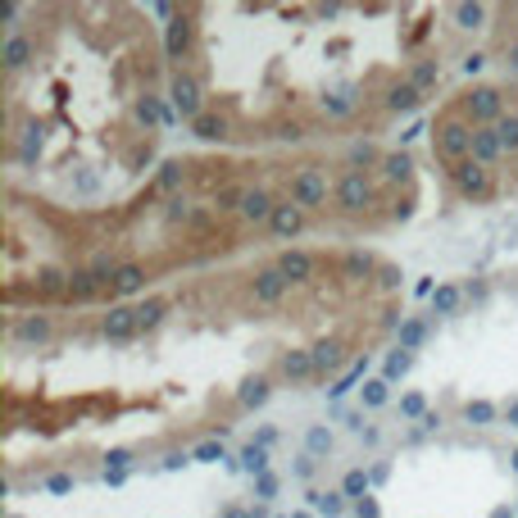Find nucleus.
Returning <instances> with one entry per match:
<instances>
[{
  "mask_svg": "<svg viewBox=\"0 0 518 518\" xmlns=\"http://www.w3.org/2000/svg\"><path fill=\"white\" fill-rule=\"evenodd\" d=\"M432 155L441 168H455L473 155V123L459 114V110H446L436 123H432Z\"/></svg>",
  "mask_w": 518,
  "mask_h": 518,
  "instance_id": "1",
  "label": "nucleus"
},
{
  "mask_svg": "<svg viewBox=\"0 0 518 518\" xmlns=\"http://www.w3.org/2000/svg\"><path fill=\"white\" fill-rule=\"evenodd\" d=\"M378 182L369 177V173H360V168H346L341 177H337V191H332V209L337 214H346V218H360V214H369L373 205H378Z\"/></svg>",
  "mask_w": 518,
  "mask_h": 518,
  "instance_id": "2",
  "label": "nucleus"
},
{
  "mask_svg": "<svg viewBox=\"0 0 518 518\" xmlns=\"http://www.w3.org/2000/svg\"><path fill=\"white\" fill-rule=\"evenodd\" d=\"M455 110L473 123V128H495L509 110H504V91L500 87H468L459 101H455Z\"/></svg>",
  "mask_w": 518,
  "mask_h": 518,
  "instance_id": "3",
  "label": "nucleus"
},
{
  "mask_svg": "<svg viewBox=\"0 0 518 518\" xmlns=\"http://www.w3.org/2000/svg\"><path fill=\"white\" fill-rule=\"evenodd\" d=\"M328 191H337V187H328V168L323 164H305V168H296L287 177V200L296 209H323Z\"/></svg>",
  "mask_w": 518,
  "mask_h": 518,
  "instance_id": "4",
  "label": "nucleus"
},
{
  "mask_svg": "<svg viewBox=\"0 0 518 518\" xmlns=\"http://www.w3.org/2000/svg\"><path fill=\"white\" fill-rule=\"evenodd\" d=\"M446 177H450V187H455V196L459 200H491L500 187H495V168H486V164H477V159H464V164H455V168H446Z\"/></svg>",
  "mask_w": 518,
  "mask_h": 518,
  "instance_id": "5",
  "label": "nucleus"
},
{
  "mask_svg": "<svg viewBox=\"0 0 518 518\" xmlns=\"http://www.w3.org/2000/svg\"><path fill=\"white\" fill-rule=\"evenodd\" d=\"M196 33H200L196 10H177L173 24H168V33H164V55H168L173 64H196V60H200V42H196Z\"/></svg>",
  "mask_w": 518,
  "mask_h": 518,
  "instance_id": "6",
  "label": "nucleus"
},
{
  "mask_svg": "<svg viewBox=\"0 0 518 518\" xmlns=\"http://www.w3.org/2000/svg\"><path fill=\"white\" fill-rule=\"evenodd\" d=\"M168 101H173V114H177V119L196 123V119L205 114V87H200V78L187 73V69H173V78H168Z\"/></svg>",
  "mask_w": 518,
  "mask_h": 518,
  "instance_id": "7",
  "label": "nucleus"
},
{
  "mask_svg": "<svg viewBox=\"0 0 518 518\" xmlns=\"http://www.w3.org/2000/svg\"><path fill=\"white\" fill-rule=\"evenodd\" d=\"M191 168H196L191 159H164V164H159V173H155V182L141 191V205H146V200H155V196H173V191H182V182L191 177Z\"/></svg>",
  "mask_w": 518,
  "mask_h": 518,
  "instance_id": "8",
  "label": "nucleus"
},
{
  "mask_svg": "<svg viewBox=\"0 0 518 518\" xmlns=\"http://www.w3.org/2000/svg\"><path fill=\"white\" fill-rule=\"evenodd\" d=\"M314 350V369H319V382H328V378H337L346 364H350V341H341V337H323L319 346H310Z\"/></svg>",
  "mask_w": 518,
  "mask_h": 518,
  "instance_id": "9",
  "label": "nucleus"
},
{
  "mask_svg": "<svg viewBox=\"0 0 518 518\" xmlns=\"http://www.w3.org/2000/svg\"><path fill=\"white\" fill-rule=\"evenodd\" d=\"M287 292H292V283H287L278 269H259V273H250V301H254V305H283Z\"/></svg>",
  "mask_w": 518,
  "mask_h": 518,
  "instance_id": "10",
  "label": "nucleus"
},
{
  "mask_svg": "<svg viewBox=\"0 0 518 518\" xmlns=\"http://www.w3.org/2000/svg\"><path fill=\"white\" fill-rule=\"evenodd\" d=\"M273 269H278V273H283V278L296 287V283H310V278L319 273V259H314L310 250H283Z\"/></svg>",
  "mask_w": 518,
  "mask_h": 518,
  "instance_id": "11",
  "label": "nucleus"
},
{
  "mask_svg": "<svg viewBox=\"0 0 518 518\" xmlns=\"http://www.w3.org/2000/svg\"><path fill=\"white\" fill-rule=\"evenodd\" d=\"M33 51H37V46H33V37H28L24 28H14V33L5 37V51H0V60H5V82L19 78V69L33 60Z\"/></svg>",
  "mask_w": 518,
  "mask_h": 518,
  "instance_id": "12",
  "label": "nucleus"
},
{
  "mask_svg": "<svg viewBox=\"0 0 518 518\" xmlns=\"http://www.w3.org/2000/svg\"><path fill=\"white\" fill-rule=\"evenodd\" d=\"M101 332H105L110 341H132V337H137V310H132V305H110Z\"/></svg>",
  "mask_w": 518,
  "mask_h": 518,
  "instance_id": "13",
  "label": "nucleus"
},
{
  "mask_svg": "<svg viewBox=\"0 0 518 518\" xmlns=\"http://www.w3.org/2000/svg\"><path fill=\"white\" fill-rule=\"evenodd\" d=\"M10 341L46 346V341H51V319H46V314H19V319L10 323Z\"/></svg>",
  "mask_w": 518,
  "mask_h": 518,
  "instance_id": "14",
  "label": "nucleus"
},
{
  "mask_svg": "<svg viewBox=\"0 0 518 518\" xmlns=\"http://www.w3.org/2000/svg\"><path fill=\"white\" fill-rule=\"evenodd\" d=\"M273 209H278V200L264 187H245V196H241V218L245 223H269Z\"/></svg>",
  "mask_w": 518,
  "mask_h": 518,
  "instance_id": "15",
  "label": "nucleus"
},
{
  "mask_svg": "<svg viewBox=\"0 0 518 518\" xmlns=\"http://www.w3.org/2000/svg\"><path fill=\"white\" fill-rule=\"evenodd\" d=\"M301 227H305V209H296L292 200H278V209H273V218H269V232H273L278 241H292Z\"/></svg>",
  "mask_w": 518,
  "mask_h": 518,
  "instance_id": "16",
  "label": "nucleus"
},
{
  "mask_svg": "<svg viewBox=\"0 0 518 518\" xmlns=\"http://www.w3.org/2000/svg\"><path fill=\"white\" fill-rule=\"evenodd\" d=\"M278 373H283L287 382H319L314 350H287V355H283V364H278Z\"/></svg>",
  "mask_w": 518,
  "mask_h": 518,
  "instance_id": "17",
  "label": "nucleus"
},
{
  "mask_svg": "<svg viewBox=\"0 0 518 518\" xmlns=\"http://www.w3.org/2000/svg\"><path fill=\"white\" fill-rule=\"evenodd\" d=\"M382 105H387V114H414V110L423 105V91L405 78V82H391V87H387V101H382Z\"/></svg>",
  "mask_w": 518,
  "mask_h": 518,
  "instance_id": "18",
  "label": "nucleus"
},
{
  "mask_svg": "<svg viewBox=\"0 0 518 518\" xmlns=\"http://www.w3.org/2000/svg\"><path fill=\"white\" fill-rule=\"evenodd\" d=\"M191 132L205 137V141H227V137H232V114H227V110H205V114L191 123Z\"/></svg>",
  "mask_w": 518,
  "mask_h": 518,
  "instance_id": "19",
  "label": "nucleus"
},
{
  "mask_svg": "<svg viewBox=\"0 0 518 518\" xmlns=\"http://www.w3.org/2000/svg\"><path fill=\"white\" fill-rule=\"evenodd\" d=\"M468 159H477V164H500L504 159V146H500V137H495V128H473V155Z\"/></svg>",
  "mask_w": 518,
  "mask_h": 518,
  "instance_id": "20",
  "label": "nucleus"
},
{
  "mask_svg": "<svg viewBox=\"0 0 518 518\" xmlns=\"http://www.w3.org/2000/svg\"><path fill=\"white\" fill-rule=\"evenodd\" d=\"M378 173H382V182H405V187H414V159L405 155V150H387L382 155V164H378Z\"/></svg>",
  "mask_w": 518,
  "mask_h": 518,
  "instance_id": "21",
  "label": "nucleus"
},
{
  "mask_svg": "<svg viewBox=\"0 0 518 518\" xmlns=\"http://www.w3.org/2000/svg\"><path fill=\"white\" fill-rule=\"evenodd\" d=\"M378 269H382V264H378L369 250H350V254L341 259V278H346V283H369V278H378Z\"/></svg>",
  "mask_w": 518,
  "mask_h": 518,
  "instance_id": "22",
  "label": "nucleus"
},
{
  "mask_svg": "<svg viewBox=\"0 0 518 518\" xmlns=\"http://www.w3.org/2000/svg\"><path fill=\"white\" fill-rule=\"evenodd\" d=\"M146 278H150L146 264L128 259V264H119V273H114V292H110V296H114V301H119V296H137V292L146 287Z\"/></svg>",
  "mask_w": 518,
  "mask_h": 518,
  "instance_id": "23",
  "label": "nucleus"
},
{
  "mask_svg": "<svg viewBox=\"0 0 518 518\" xmlns=\"http://www.w3.org/2000/svg\"><path fill=\"white\" fill-rule=\"evenodd\" d=\"M269 396H273L269 373H250V378L241 382V391H236V405H241V409H254V405H264Z\"/></svg>",
  "mask_w": 518,
  "mask_h": 518,
  "instance_id": "24",
  "label": "nucleus"
},
{
  "mask_svg": "<svg viewBox=\"0 0 518 518\" xmlns=\"http://www.w3.org/2000/svg\"><path fill=\"white\" fill-rule=\"evenodd\" d=\"M91 296H105V292H101V283H96V278H91L87 269H78V273L69 278V292H64V305H87Z\"/></svg>",
  "mask_w": 518,
  "mask_h": 518,
  "instance_id": "25",
  "label": "nucleus"
},
{
  "mask_svg": "<svg viewBox=\"0 0 518 518\" xmlns=\"http://www.w3.org/2000/svg\"><path fill=\"white\" fill-rule=\"evenodd\" d=\"M427 332H432L427 319H405V323L396 328V350H409V355H414V350L427 341Z\"/></svg>",
  "mask_w": 518,
  "mask_h": 518,
  "instance_id": "26",
  "label": "nucleus"
},
{
  "mask_svg": "<svg viewBox=\"0 0 518 518\" xmlns=\"http://www.w3.org/2000/svg\"><path fill=\"white\" fill-rule=\"evenodd\" d=\"M459 301H464V287H459V283H441V287L432 292V314L446 319V314L459 310Z\"/></svg>",
  "mask_w": 518,
  "mask_h": 518,
  "instance_id": "27",
  "label": "nucleus"
},
{
  "mask_svg": "<svg viewBox=\"0 0 518 518\" xmlns=\"http://www.w3.org/2000/svg\"><path fill=\"white\" fill-rule=\"evenodd\" d=\"M409 82H414V87L427 96V91L441 82V60H418V64L409 69Z\"/></svg>",
  "mask_w": 518,
  "mask_h": 518,
  "instance_id": "28",
  "label": "nucleus"
},
{
  "mask_svg": "<svg viewBox=\"0 0 518 518\" xmlns=\"http://www.w3.org/2000/svg\"><path fill=\"white\" fill-rule=\"evenodd\" d=\"M164 314H168V301H146V305H137V332H155V328L164 323Z\"/></svg>",
  "mask_w": 518,
  "mask_h": 518,
  "instance_id": "29",
  "label": "nucleus"
},
{
  "mask_svg": "<svg viewBox=\"0 0 518 518\" xmlns=\"http://www.w3.org/2000/svg\"><path fill=\"white\" fill-rule=\"evenodd\" d=\"M346 159H350V168H360V173H369L373 164H382V150H378L373 141H355Z\"/></svg>",
  "mask_w": 518,
  "mask_h": 518,
  "instance_id": "30",
  "label": "nucleus"
},
{
  "mask_svg": "<svg viewBox=\"0 0 518 518\" xmlns=\"http://www.w3.org/2000/svg\"><path fill=\"white\" fill-rule=\"evenodd\" d=\"M241 468H250L254 477H264V473H269V446H259V441H250V446L241 450Z\"/></svg>",
  "mask_w": 518,
  "mask_h": 518,
  "instance_id": "31",
  "label": "nucleus"
},
{
  "mask_svg": "<svg viewBox=\"0 0 518 518\" xmlns=\"http://www.w3.org/2000/svg\"><path fill=\"white\" fill-rule=\"evenodd\" d=\"M310 504H314L319 513L337 518V513L346 509V491H310Z\"/></svg>",
  "mask_w": 518,
  "mask_h": 518,
  "instance_id": "32",
  "label": "nucleus"
},
{
  "mask_svg": "<svg viewBox=\"0 0 518 518\" xmlns=\"http://www.w3.org/2000/svg\"><path fill=\"white\" fill-rule=\"evenodd\" d=\"M369 486H373V473H364V468H350V473L341 477V491H346L350 500H364Z\"/></svg>",
  "mask_w": 518,
  "mask_h": 518,
  "instance_id": "33",
  "label": "nucleus"
},
{
  "mask_svg": "<svg viewBox=\"0 0 518 518\" xmlns=\"http://www.w3.org/2000/svg\"><path fill=\"white\" fill-rule=\"evenodd\" d=\"M495 137H500L504 155H518V114H513V110H509V114L495 123Z\"/></svg>",
  "mask_w": 518,
  "mask_h": 518,
  "instance_id": "34",
  "label": "nucleus"
},
{
  "mask_svg": "<svg viewBox=\"0 0 518 518\" xmlns=\"http://www.w3.org/2000/svg\"><path fill=\"white\" fill-rule=\"evenodd\" d=\"M495 414H500V409H495L491 400H468V405H464V418H468L473 427H486V423H495Z\"/></svg>",
  "mask_w": 518,
  "mask_h": 518,
  "instance_id": "35",
  "label": "nucleus"
},
{
  "mask_svg": "<svg viewBox=\"0 0 518 518\" xmlns=\"http://www.w3.org/2000/svg\"><path fill=\"white\" fill-rule=\"evenodd\" d=\"M409 364H414V355H409V350H391V355H387V364H382V378H387V382H396V378H405V373H409Z\"/></svg>",
  "mask_w": 518,
  "mask_h": 518,
  "instance_id": "36",
  "label": "nucleus"
},
{
  "mask_svg": "<svg viewBox=\"0 0 518 518\" xmlns=\"http://www.w3.org/2000/svg\"><path fill=\"white\" fill-rule=\"evenodd\" d=\"M305 450H310L314 459H319V455H328V450H332V432H328L323 423H314V427L305 432Z\"/></svg>",
  "mask_w": 518,
  "mask_h": 518,
  "instance_id": "37",
  "label": "nucleus"
},
{
  "mask_svg": "<svg viewBox=\"0 0 518 518\" xmlns=\"http://www.w3.org/2000/svg\"><path fill=\"white\" fill-rule=\"evenodd\" d=\"M387 387H391L387 378H373V382H364V405H369V409H382V405L391 400V391H387Z\"/></svg>",
  "mask_w": 518,
  "mask_h": 518,
  "instance_id": "38",
  "label": "nucleus"
},
{
  "mask_svg": "<svg viewBox=\"0 0 518 518\" xmlns=\"http://www.w3.org/2000/svg\"><path fill=\"white\" fill-rule=\"evenodd\" d=\"M423 414H427V396H423V391H409V396L400 400V418H418V423H423Z\"/></svg>",
  "mask_w": 518,
  "mask_h": 518,
  "instance_id": "39",
  "label": "nucleus"
},
{
  "mask_svg": "<svg viewBox=\"0 0 518 518\" xmlns=\"http://www.w3.org/2000/svg\"><path fill=\"white\" fill-rule=\"evenodd\" d=\"M455 19H459V28H482L486 5H455Z\"/></svg>",
  "mask_w": 518,
  "mask_h": 518,
  "instance_id": "40",
  "label": "nucleus"
},
{
  "mask_svg": "<svg viewBox=\"0 0 518 518\" xmlns=\"http://www.w3.org/2000/svg\"><path fill=\"white\" fill-rule=\"evenodd\" d=\"M196 459H200V464H218V459H223V441H200V446H196Z\"/></svg>",
  "mask_w": 518,
  "mask_h": 518,
  "instance_id": "41",
  "label": "nucleus"
},
{
  "mask_svg": "<svg viewBox=\"0 0 518 518\" xmlns=\"http://www.w3.org/2000/svg\"><path fill=\"white\" fill-rule=\"evenodd\" d=\"M254 495H259V500H273V495H278V477H273V473L254 477Z\"/></svg>",
  "mask_w": 518,
  "mask_h": 518,
  "instance_id": "42",
  "label": "nucleus"
},
{
  "mask_svg": "<svg viewBox=\"0 0 518 518\" xmlns=\"http://www.w3.org/2000/svg\"><path fill=\"white\" fill-rule=\"evenodd\" d=\"M378 287H382V292H396V287H400V269H396V264H382V269H378Z\"/></svg>",
  "mask_w": 518,
  "mask_h": 518,
  "instance_id": "43",
  "label": "nucleus"
},
{
  "mask_svg": "<svg viewBox=\"0 0 518 518\" xmlns=\"http://www.w3.org/2000/svg\"><path fill=\"white\" fill-rule=\"evenodd\" d=\"M364 369H369V360H360V364H355V369H350V373H346V378H341L337 387H328V391H332V396H341V391H350V382H355V378H364Z\"/></svg>",
  "mask_w": 518,
  "mask_h": 518,
  "instance_id": "44",
  "label": "nucleus"
},
{
  "mask_svg": "<svg viewBox=\"0 0 518 518\" xmlns=\"http://www.w3.org/2000/svg\"><path fill=\"white\" fill-rule=\"evenodd\" d=\"M355 518H382V509H378V500H373V495H364V500H355Z\"/></svg>",
  "mask_w": 518,
  "mask_h": 518,
  "instance_id": "45",
  "label": "nucleus"
},
{
  "mask_svg": "<svg viewBox=\"0 0 518 518\" xmlns=\"http://www.w3.org/2000/svg\"><path fill=\"white\" fill-rule=\"evenodd\" d=\"M105 459H110L105 468H128V464H132V450H110Z\"/></svg>",
  "mask_w": 518,
  "mask_h": 518,
  "instance_id": "46",
  "label": "nucleus"
},
{
  "mask_svg": "<svg viewBox=\"0 0 518 518\" xmlns=\"http://www.w3.org/2000/svg\"><path fill=\"white\" fill-rule=\"evenodd\" d=\"M46 486L51 491H73V477L69 473H55V477H46Z\"/></svg>",
  "mask_w": 518,
  "mask_h": 518,
  "instance_id": "47",
  "label": "nucleus"
},
{
  "mask_svg": "<svg viewBox=\"0 0 518 518\" xmlns=\"http://www.w3.org/2000/svg\"><path fill=\"white\" fill-rule=\"evenodd\" d=\"M504 64H509V73H518V42L504 46Z\"/></svg>",
  "mask_w": 518,
  "mask_h": 518,
  "instance_id": "48",
  "label": "nucleus"
},
{
  "mask_svg": "<svg viewBox=\"0 0 518 518\" xmlns=\"http://www.w3.org/2000/svg\"><path fill=\"white\" fill-rule=\"evenodd\" d=\"M310 473H314V455H305V459L296 464V477H310Z\"/></svg>",
  "mask_w": 518,
  "mask_h": 518,
  "instance_id": "49",
  "label": "nucleus"
},
{
  "mask_svg": "<svg viewBox=\"0 0 518 518\" xmlns=\"http://www.w3.org/2000/svg\"><path fill=\"white\" fill-rule=\"evenodd\" d=\"M504 423H509V427H518V400H509V405H504Z\"/></svg>",
  "mask_w": 518,
  "mask_h": 518,
  "instance_id": "50",
  "label": "nucleus"
},
{
  "mask_svg": "<svg viewBox=\"0 0 518 518\" xmlns=\"http://www.w3.org/2000/svg\"><path fill=\"white\" fill-rule=\"evenodd\" d=\"M482 64H486V55H468V60H464V69H468V73H477Z\"/></svg>",
  "mask_w": 518,
  "mask_h": 518,
  "instance_id": "51",
  "label": "nucleus"
},
{
  "mask_svg": "<svg viewBox=\"0 0 518 518\" xmlns=\"http://www.w3.org/2000/svg\"><path fill=\"white\" fill-rule=\"evenodd\" d=\"M223 518H250V509H241V504H227V509H223Z\"/></svg>",
  "mask_w": 518,
  "mask_h": 518,
  "instance_id": "52",
  "label": "nucleus"
},
{
  "mask_svg": "<svg viewBox=\"0 0 518 518\" xmlns=\"http://www.w3.org/2000/svg\"><path fill=\"white\" fill-rule=\"evenodd\" d=\"M491 518H518V509H504V504H500V509H495Z\"/></svg>",
  "mask_w": 518,
  "mask_h": 518,
  "instance_id": "53",
  "label": "nucleus"
},
{
  "mask_svg": "<svg viewBox=\"0 0 518 518\" xmlns=\"http://www.w3.org/2000/svg\"><path fill=\"white\" fill-rule=\"evenodd\" d=\"M509 468H513V473H518V450H513V455H509Z\"/></svg>",
  "mask_w": 518,
  "mask_h": 518,
  "instance_id": "54",
  "label": "nucleus"
},
{
  "mask_svg": "<svg viewBox=\"0 0 518 518\" xmlns=\"http://www.w3.org/2000/svg\"><path fill=\"white\" fill-rule=\"evenodd\" d=\"M292 518H310V513H292Z\"/></svg>",
  "mask_w": 518,
  "mask_h": 518,
  "instance_id": "55",
  "label": "nucleus"
},
{
  "mask_svg": "<svg viewBox=\"0 0 518 518\" xmlns=\"http://www.w3.org/2000/svg\"><path fill=\"white\" fill-rule=\"evenodd\" d=\"M5 518H19V513H5Z\"/></svg>",
  "mask_w": 518,
  "mask_h": 518,
  "instance_id": "56",
  "label": "nucleus"
}]
</instances>
